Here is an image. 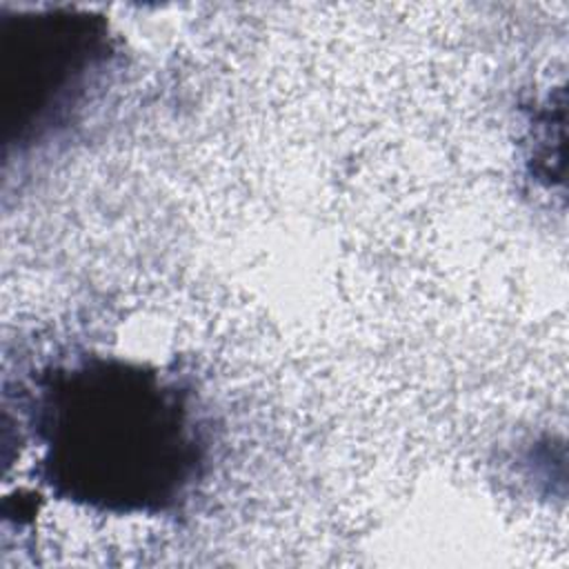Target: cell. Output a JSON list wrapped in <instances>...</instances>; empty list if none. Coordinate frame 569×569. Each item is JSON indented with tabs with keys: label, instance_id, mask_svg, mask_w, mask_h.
I'll list each match as a JSON object with an SVG mask.
<instances>
[{
	"label": "cell",
	"instance_id": "cell-1",
	"mask_svg": "<svg viewBox=\"0 0 569 569\" xmlns=\"http://www.w3.org/2000/svg\"><path fill=\"white\" fill-rule=\"evenodd\" d=\"M24 411L40 480L93 511H167L207 465L198 398L142 362L87 356L51 365L38 373Z\"/></svg>",
	"mask_w": 569,
	"mask_h": 569
},
{
	"label": "cell",
	"instance_id": "cell-2",
	"mask_svg": "<svg viewBox=\"0 0 569 569\" xmlns=\"http://www.w3.org/2000/svg\"><path fill=\"white\" fill-rule=\"evenodd\" d=\"M113 58L102 16L49 7L0 16L7 142L33 144L64 127Z\"/></svg>",
	"mask_w": 569,
	"mask_h": 569
}]
</instances>
